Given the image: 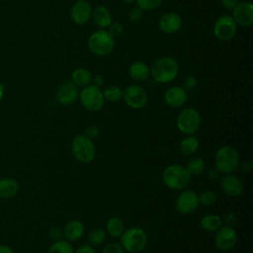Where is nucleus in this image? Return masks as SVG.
Segmentation results:
<instances>
[{
    "mask_svg": "<svg viewBox=\"0 0 253 253\" xmlns=\"http://www.w3.org/2000/svg\"><path fill=\"white\" fill-rule=\"evenodd\" d=\"M162 180L169 189L181 191L187 188L190 184L191 175L184 166L179 164H170L163 170Z\"/></svg>",
    "mask_w": 253,
    "mask_h": 253,
    "instance_id": "2",
    "label": "nucleus"
},
{
    "mask_svg": "<svg viewBox=\"0 0 253 253\" xmlns=\"http://www.w3.org/2000/svg\"><path fill=\"white\" fill-rule=\"evenodd\" d=\"M176 124L181 132L188 135L194 134L201 125L200 113L194 108H186L178 115Z\"/></svg>",
    "mask_w": 253,
    "mask_h": 253,
    "instance_id": "8",
    "label": "nucleus"
},
{
    "mask_svg": "<svg viewBox=\"0 0 253 253\" xmlns=\"http://www.w3.org/2000/svg\"><path fill=\"white\" fill-rule=\"evenodd\" d=\"M163 0H135L136 7L141 11H153L159 8Z\"/></svg>",
    "mask_w": 253,
    "mask_h": 253,
    "instance_id": "31",
    "label": "nucleus"
},
{
    "mask_svg": "<svg viewBox=\"0 0 253 253\" xmlns=\"http://www.w3.org/2000/svg\"><path fill=\"white\" fill-rule=\"evenodd\" d=\"M124 90L117 85H109L103 90V96L105 101L118 102L123 99Z\"/></svg>",
    "mask_w": 253,
    "mask_h": 253,
    "instance_id": "28",
    "label": "nucleus"
},
{
    "mask_svg": "<svg viewBox=\"0 0 253 253\" xmlns=\"http://www.w3.org/2000/svg\"><path fill=\"white\" fill-rule=\"evenodd\" d=\"M158 25L160 30L164 34L173 35L176 34L182 28L183 21L178 13L167 12L161 16Z\"/></svg>",
    "mask_w": 253,
    "mask_h": 253,
    "instance_id": "16",
    "label": "nucleus"
},
{
    "mask_svg": "<svg viewBox=\"0 0 253 253\" xmlns=\"http://www.w3.org/2000/svg\"><path fill=\"white\" fill-rule=\"evenodd\" d=\"M237 32V24L229 15H222L216 19L213 24L214 37L222 42L230 41Z\"/></svg>",
    "mask_w": 253,
    "mask_h": 253,
    "instance_id": "9",
    "label": "nucleus"
},
{
    "mask_svg": "<svg viewBox=\"0 0 253 253\" xmlns=\"http://www.w3.org/2000/svg\"><path fill=\"white\" fill-rule=\"evenodd\" d=\"M198 84V81L196 79L195 76H187L184 81H183V84H182V87L188 92V91H192L193 89H195V87L197 86Z\"/></svg>",
    "mask_w": 253,
    "mask_h": 253,
    "instance_id": "36",
    "label": "nucleus"
},
{
    "mask_svg": "<svg viewBox=\"0 0 253 253\" xmlns=\"http://www.w3.org/2000/svg\"><path fill=\"white\" fill-rule=\"evenodd\" d=\"M123 99L126 106L131 109L139 110L146 106L148 96L146 91L139 85L131 84L124 90Z\"/></svg>",
    "mask_w": 253,
    "mask_h": 253,
    "instance_id": "10",
    "label": "nucleus"
},
{
    "mask_svg": "<svg viewBox=\"0 0 253 253\" xmlns=\"http://www.w3.org/2000/svg\"><path fill=\"white\" fill-rule=\"evenodd\" d=\"M123 2H125V3H126V4H131V3H134L135 2V0H122Z\"/></svg>",
    "mask_w": 253,
    "mask_h": 253,
    "instance_id": "46",
    "label": "nucleus"
},
{
    "mask_svg": "<svg viewBox=\"0 0 253 253\" xmlns=\"http://www.w3.org/2000/svg\"><path fill=\"white\" fill-rule=\"evenodd\" d=\"M3 95H4V84L0 82V101L3 98Z\"/></svg>",
    "mask_w": 253,
    "mask_h": 253,
    "instance_id": "45",
    "label": "nucleus"
},
{
    "mask_svg": "<svg viewBox=\"0 0 253 253\" xmlns=\"http://www.w3.org/2000/svg\"><path fill=\"white\" fill-rule=\"evenodd\" d=\"M19 190L18 182L12 178L0 180V198L8 199L14 197Z\"/></svg>",
    "mask_w": 253,
    "mask_h": 253,
    "instance_id": "23",
    "label": "nucleus"
},
{
    "mask_svg": "<svg viewBox=\"0 0 253 253\" xmlns=\"http://www.w3.org/2000/svg\"><path fill=\"white\" fill-rule=\"evenodd\" d=\"M106 229L111 236L120 237L125 230V224L121 218L114 216L108 219L106 223Z\"/></svg>",
    "mask_w": 253,
    "mask_h": 253,
    "instance_id": "26",
    "label": "nucleus"
},
{
    "mask_svg": "<svg viewBox=\"0 0 253 253\" xmlns=\"http://www.w3.org/2000/svg\"><path fill=\"white\" fill-rule=\"evenodd\" d=\"M199 148V140L194 135H188L179 144V150L182 154L189 156L194 154Z\"/></svg>",
    "mask_w": 253,
    "mask_h": 253,
    "instance_id": "24",
    "label": "nucleus"
},
{
    "mask_svg": "<svg viewBox=\"0 0 253 253\" xmlns=\"http://www.w3.org/2000/svg\"><path fill=\"white\" fill-rule=\"evenodd\" d=\"M200 224L206 231H216L222 226V219L217 214H207L201 219Z\"/></svg>",
    "mask_w": 253,
    "mask_h": 253,
    "instance_id": "25",
    "label": "nucleus"
},
{
    "mask_svg": "<svg viewBox=\"0 0 253 253\" xmlns=\"http://www.w3.org/2000/svg\"><path fill=\"white\" fill-rule=\"evenodd\" d=\"M106 238V231L103 228H93L88 234V241L91 245H100Z\"/></svg>",
    "mask_w": 253,
    "mask_h": 253,
    "instance_id": "30",
    "label": "nucleus"
},
{
    "mask_svg": "<svg viewBox=\"0 0 253 253\" xmlns=\"http://www.w3.org/2000/svg\"><path fill=\"white\" fill-rule=\"evenodd\" d=\"M92 7L86 0L76 1L70 10V19L75 25L86 24L92 15Z\"/></svg>",
    "mask_w": 253,
    "mask_h": 253,
    "instance_id": "15",
    "label": "nucleus"
},
{
    "mask_svg": "<svg viewBox=\"0 0 253 253\" xmlns=\"http://www.w3.org/2000/svg\"><path fill=\"white\" fill-rule=\"evenodd\" d=\"M187 100L188 92L182 86H172L164 92V101L169 107L180 108L186 104Z\"/></svg>",
    "mask_w": 253,
    "mask_h": 253,
    "instance_id": "17",
    "label": "nucleus"
},
{
    "mask_svg": "<svg viewBox=\"0 0 253 253\" xmlns=\"http://www.w3.org/2000/svg\"><path fill=\"white\" fill-rule=\"evenodd\" d=\"M62 234L67 241H76L84 234V225L80 220L72 219L64 225Z\"/></svg>",
    "mask_w": 253,
    "mask_h": 253,
    "instance_id": "21",
    "label": "nucleus"
},
{
    "mask_svg": "<svg viewBox=\"0 0 253 253\" xmlns=\"http://www.w3.org/2000/svg\"><path fill=\"white\" fill-rule=\"evenodd\" d=\"M91 18L95 25L100 29H106L113 23L111 11L104 5H99L92 10Z\"/></svg>",
    "mask_w": 253,
    "mask_h": 253,
    "instance_id": "19",
    "label": "nucleus"
},
{
    "mask_svg": "<svg viewBox=\"0 0 253 253\" xmlns=\"http://www.w3.org/2000/svg\"><path fill=\"white\" fill-rule=\"evenodd\" d=\"M62 236V231L58 228V227H51L50 230H49V237L56 241V240H59Z\"/></svg>",
    "mask_w": 253,
    "mask_h": 253,
    "instance_id": "39",
    "label": "nucleus"
},
{
    "mask_svg": "<svg viewBox=\"0 0 253 253\" xmlns=\"http://www.w3.org/2000/svg\"><path fill=\"white\" fill-rule=\"evenodd\" d=\"M47 253H73V247L67 240H56L49 247Z\"/></svg>",
    "mask_w": 253,
    "mask_h": 253,
    "instance_id": "29",
    "label": "nucleus"
},
{
    "mask_svg": "<svg viewBox=\"0 0 253 253\" xmlns=\"http://www.w3.org/2000/svg\"><path fill=\"white\" fill-rule=\"evenodd\" d=\"M179 73V64L177 60L169 55L161 56L156 59L150 67V76L161 84L172 82Z\"/></svg>",
    "mask_w": 253,
    "mask_h": 253,
    "instance_id": "1",
    "label": "nucleus"
},
{
    "mask_svg": "<svg viewBox=\"0 0 253 253\" xmlns=\"http://www.w3.org/2000/svg\"><path fill=\"white\" fill-rule=\"evenodd\" d=\"M102 253H124V249L121 244L113 242L105 246Z\"/></svg>",
    "mask_w": 253,
    "mask_h": 253,
    "instance_id": "37",
    "label": "nucleus"
},
{
    "mask_svg": "<svg viewBox=\"0 0 253 253\" xmlns=\"http://www.w3.org/2000/svg\"><path fill=\"white\" fill-rule=\"evenodd\" d=\"M87 137H89L90 139H94V138H96L97 136H98V134H99V128L96 126H94V125H91V126H88L87 127H86V129H85V133H84Z\"/></svg>",
    "mask_w": 253,
    "mask_h": 253,
    "instance_id": "38",
    "label": "nucleus"
},
{
    "mask_svg": "<svg viewBox=\"0 0 253 253\" xmlns=\"http://www.w3.org/2000/svg\"><path fill=\"white\" fill-rule=\"evenodd\" d=\"M143 18V11L139 8H132L128 13V19L131 23H138Z\"/></svg>",
    "mask_w": 253,
    "mask_h": 253,
    "instance_id": "35",
    "label": "nucleus"
},
{
    "mask_svg": "<svg viewBox=\"0 0 253 253\" xmlns=\"http://www.w3.org/2000/svg\"><path fill=\"white\" fill-rule=\"evenodd\" d=\"M91 83L94 85V86H97L99 88H101V86L104 84V77L100 74H97L95 76H92V81Z\"/></svg>",
    "mask_w": 253,
    "mask_h": 253,
    "instance_id": "42",
    "label": "nucleus"
},
{
    "mask_svg": "<svg viewBox=\"0 0 253 253\" xmlns=\"http://www.w3.org/2000/svg\"><path fill=\"white\" fill-rule=\"evenodd\" d=\"M200 206L198 194L194 191H183L176 199V210L182 214H189L195 211Z\"/></svg>",
    "mask_w": 253,
    "mask_h": 253,
    "instance_id": "11",
    "label": "nucleus"
},
{
    "mask_svg": "<svg viewBox=\"0 0 253 253\" xmlns=\"http://www.w3.org/2000/svg\"><path fill=\"white\" fill-rule=\"evenodd\" d=\"M220 186L223 192L231 197H238L243 192L242 181L232 173L224 174V176L221 178Z\"/></svg>",
    "mask_w": 253,
    "mask_h": 253,
    "instance_id": "18",
    "label": "nucleus"
},
{
    "mask_svg": "<svg viewBox=\"0 0 253 253\" xmlns=\"http://www.w3.org/2000/svg\"><path fill=\"white\" fill-rule=\"evenodd\" d=\"M75 253H97L95 251V249L91 246V245H87V244H84V245H81L79 246Z\"/></svg>",
    "mask_w": 253,
    "mask_h": 253,
    "instance_id": "40",
    "label": "nucleus"
},
{
    "mask_svg": "<svg viewBox=\"0 0 253 253\" xmlns=\"http://www.w3.org/2000/svg\"><path fill=\"white\" fill-rule=\"evenodd\" d=\"M221 5L226 9V10H233V8L237 5L239 2L238 0H220Z\"/></svg>",
    "mask_w": 253,
    "mask_h": 253,
    "instance_id": "41",
    "label": "nucleus"
},
{
    "mask_svg": "<svg viewBox=\"0 0 253 253\" xmlns=\"http://www.w3.org/2000/svg\"><path fill=\"white\" fill-rule=\"evenodd\" d=\"M237 242V233L231 226H221L216 230L214 243L221 251H228L232 249Z\"/></svg>",
    "mask_w": 253,
    "mask_h": 253,
    "instance_id": "12",
    "label": "nucleus"
},
{
    "mask_svg": "<svg viewBox=\"0 0 253 253\" xmlns=\"http://www.w3.org/2000/svg\"><path fill=\"white\" fill-rule=\"evenodd\" d=\"M76 1H82V0H75V2H76Z\"/></svg>",
    "mask_w": 253,
    "mask_h": 253,
    "instance_id": "47",
    "label": "nucleus"
},
{
    "mask_svg": "<svg viewBox=\"0 0 253 253\" xmlns=\"http://www.w3.org/2000/svg\"><path fill=\"white\" fill-rule=\"evenodd\" d=\"M70 81L74 85H76L78 88H84L91 84L92 74L88 69L83 67H78L72 71Z\"/></svg>",
    "mask_w": 253,
    "mask_h": 253,
    "instance_id": "22",
    "label": "nucleus"
},
{
    "mask_svg": "<svg viewBox=\"0 0 253 253\" xmlns=\"http://www.w3.org/2000/svg\"><path fill=\"white\" fill-rule=\"evenodd\" d=\"M71 151L76 160L81 163L91 162L96 155V148L93 140L84 133L77 134L71 142Z\"/></svg>",
    "mask_w": 253,
    "mask_h": 253,
    "instance_id": "6",
    "label": "nucleus"
},
{
    "mask_svg": "<svg viewBox=\"0 0 253 253\" xmlns=\"http://www.w3.org/2000/svg\"><path fill=\"white\" fill-rule=\"evenodd\" d=\"M121 237V246L129 253L141 252L147 244V235L140 227H129L125 229Z\"/></svg>",
    "mask_w": 253,
    "mask_h": 253,
    "instance_id": "5",
    "label": "nucleus"
},
{
    "mask_svg": "<svg viewBox=\"0 0 253 253\" xmlns=\"http://www.w3.org/2000/svg\"><path fill=\"white\" fill-rule=\"evenodd\" d=\"M87 44L93 54L106 56L110 54L115 47V38L105 29H100L90 35Z\"/></svg>",
    "mask_w": 253,
    "mask_h": 253,
    "instance_id": "3",
    "label": "nucleus"
},
{
    "mask_svg": "<svg viewBox=\"0 0 253 253\" xmlns=\"http://www.w3.org/2000/svg\"><path fill=\"white\" fill-rule=\"evenodd\" d=\"M214 164L219 173H233L239 165V154L234 147L223 145L215 152Z\"/></svg>",
    "mask_w": 253,
    "mask_h": 253,
    "instance_id": "4",
    "label": "nucleus"
},
{
    "mask_svg": "<svg viewBox=\"0 0 253 253\" xmlns=\"http://www.w3.org/2000/svg\"><path fill=\"white\" fill-rule=\"evenodd\" d=\"M79 101L84 109L90 112H97L101 110L105 104L103 91L101 88L90 84L79 92Z\"/></svg>",
    "mask_w": 253,
    "mask_h": 253,
    "instance_id": "7",
    "label": "nucleus"
},
{
    "mask_svg": "<svg viewBox=\"0 0 253 253\" xmlns=\"http://www.w3.org/2000/svg\"><path fill=\"white\" fill-rule=\"evenodd\" d=\"M219 171L214 167V168H211L210 170H209V172H208V176L211 178V179H216V178H218V176H219Z\"/></svg>",
    "mask_w": 253,
    "mask_h": 253,
    "instance_id": "43",
    "label": "nucleus"
},
{
    "mask_svg": "<svg viewBox=\"0 0 253 253\" xmlns=\"http://www.w3.org/2000/svg\"><path fill=\"white\" fill-rule=\"evenodd\" d=\"M79 96V88L71 81L63 82L56 90L55 98L57 102L63 106L73 104Z\"/></svg>",
    "mask_w": 253,
    "mask_h": 253,
    "instance_id": "14",
    "label": "nucleus"
},
{
    "mask_svg": "<svg viewBox=\"0 0 253 253\" xmlns=\"http://www.w3.org/2000/svg\"><path fill=\"white\" fill-rule=\"evenodd\" d=\"M0 253H14L13 250L7 245H0Z\"/></svg>",
    "mask_w": 253,
    "mask_h": 253,
    "instance_id": "44",
    "label": "nucleus"
},
{
    "mask_svg": "<svg viewBox=\"0 0 253 253\" xmlns=\"http://www.w3.org/2000/svg\"><path fill=\"white\" fill-rule=\"evenodd\" d=\"M128 74L134 81H144L150 76V67L144 61L136 60L129 65Z\"/></svg>",
    "mask_w": 253,
    "mask_h": 253,
    "instance_id": "20",
    "label": "nucleus"
},
{
    "mask_svg": "<svg viewBox=\"0 0 253 253\" xmlns=\"http://www.w3.org/2000/svg\"><path fill=\"white\" fill-rule=\"evenodd\" d=\"M231 17L239 26H251L253 24V5L248 1L238 2L232 10Z\"/></svg>",
    "mask_w": 253,
    "mask_h": 253,
    "instance_id": "13",
    "label": "nucleus"
},
{
    "mask_svg": "<svg viewBox=\"0 0 253 253\" xmlns=\"http://www.w3.org/2000/svg\"><path fill=\"white\" fill-rule=\"evenodd\" d=\"M108 28H109V31H108V32H109L110 35L113 36L114 38L121 36V35L123 34V32H124V26H123V24L120 23V22H114V23H112Z\"/></svg>",
    "mask_w": 253,
    "mask_h": 253,
    "instance_id": "33",
    "label": "nucleus"
},
{
    "mask_svg": "<svg viewBox=\"0 0 253 253\" xmlns=\"http://www.w3.org/2000/svg\"><path fill=\"white\" fill-rule=\"evenodd\" d=\"M221 219H222V223H224L226 226L232 227L237 222V215L234 211H229L223 215V218Z\"/></svg>",
    "mask_w": 253,
    "mask_h": 253,
    "instance_id": "34",
    "label": "nucleus"
},
{
    "mask_svg": "<svg viewBox=\"0 0 253 253\" xmlns=\"http://www.w3.org/2000/svg\"><path fill=\"white\" fill-rule=\"evenodd\" d=\"M198 197L200 204L204 206H211L216 202V195L213 191L211 190L203 191Z\"/></svg>",
    "mask_w": 253,
    "mask_h": 253,
    "instance_id": "32",
    "label": "nucleus"
},
{
    "mask_svg": "<svg viewBox=\"0 0 253 253\" xmlns=\"http://www.w3.org/2000/svg\"><path fill=\"white\" fill-rule=\"evenodd\" d=\"M205 167H206L205 160L198 156L190 158V160L187 162V165L185 166L186 170L188 171V173L191 176L192 175H200L201 173L204 172Z\"/></svg>",
    "mask_w": 253,
    "mask_h": 253,
    "instance_id": "27",
    "label": "nucleus"
}]
</instances>
